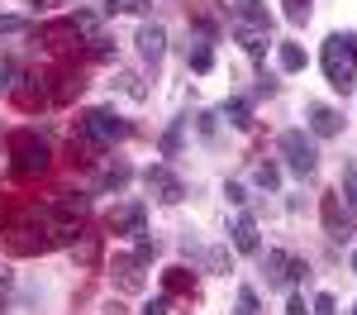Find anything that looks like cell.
<instances>
[{
  "mask_svg": "<svg viewBox=\"0 0 357 315\" xmlns=\"http://www.w3.org/2000/svg\"><path fill=\"white\" fill-rule=\"evenodd\" d=\"M229 234H234V249H238V254H257V220H252V215H238Z\"/></svg>",
  "mask_w": 357,
  "mask_h": 315,
  "instance_id": "16",
  "label": "cell"
},
{
  "mask_svg": "<svg viewBox=\"0 0 357 315\" xmlns=\"http://www.w3.org/2000/svg\"><path fill=\"white\" fill-rule=\"evenodd\" d=\"M286 5V20L291 24H310V0H281Z\"/></svg>",
  "mask_w": 357,
  "mask_h": 315,
  "instance_id": "28",
  "label": "cell"
},
{
  "mask_svg": "<svg viewBox=\"0 0 357 315\" xmlns=\"http://www.w3.org/2000/svg\"><path fill=\"white\" fill-rule=\"evenodd\" d=\"M305 277H310L305 258H291V263H286V282H305Z\"/></svg>",
  "mask_w": 357,
  "mask_h": 315,
  "instance_id": "33",
  "label": "cell"
},
{
  "mask_svg": "<svg viewBox=\"0 0 357 315\" xmlns=\"http://www.w3.org/2000/svg\"><path fill=\"white\" fill-rule=\"evenodd\" d=\"M186 62H191V72H210V67H215V48H210V34H195L191 43H186Z\"/></svg>",
  "mask_w": 357,
  "mask_h": 315,
  "instance_id": "15",
  "label": "cell"
},
{
  "mask_svg": "<svg viewBox=\"0 0 357 315\" xmlns=\"http://www.w3.org/2000/svg\"><path fill=\"white\" fill-rule=\"evenodd\" d=\"M5 291H10V272H0V296H5Z\"/></svg>",
  "mask_w": 357,
  "mask_h": 315,
  "instance_id": "43",
  "label": "cell"
},
{
  "mask_svg": "<svg viewBox=\"0 0 357 315\" xmlns=\"http://www.w3.org/2000/svg\"><path fill=\"white\" fill-rule=\"evenodd\" d=\"M72 258H77L82 268H96V263H100V239H96V234H86L82 244H72Z\"/></svg>",
  "mask_w": 357,
  "mask_h": 315,
  "instance_id": "24",
  "label": "cell"
},
{
  "mask_svg": "<svg viewBox=\"0 0 357 315\" xmlns=\"http://www.w3.org/2000/svg\"><path fill=\"white\" fill-rule=\"evenodd\" d=\"M105 10H124V15H143V10H148V0H110Z\"/></svg>",
  "mask_w": 357,
  "mask_h": 315,
  "instance_id": "34",
  "label": "cell"
},
{
  "mask_svg": "<svg viewBox=\"0 0 357 315\" xmlns=\"http://www.w3.org/2000/svg\"><path fill=\"white\" fill-rule=\"evenodd\" d=\"M143 315H172V296H153V301H148V306H143Z\"/></svg>",
  "mask_w": 357,
  "mask_h": 315,
  "instance_id": "32",
  "label": "cell"
},
{
  "mask_svg": "<svg viewBox=\"0 0 357 315\" xmlns=\"http://www.w3.org/2000/svg\"><path fill=\"white\" fill-rule=\"evenodd\" d=\"M314 311H319V315H333V311H338V301H333L329 291H319V296H314Z\"/></svg>",
  "mask_w": 357,
  "mask_h": 315,
  "instance_id": "37",
  "label": "cell"
},
{
  "mask_svg": "<svg viewBox=\"0 0 357 315\" xmlns=\"http://www.w3.org/2000/svg\"><path fill=\"white\" fill-rule=\"evenodd\" d=\"M77 134L82 139H91L96 148H114V143H124L134 129H129V119L114 110H86L82 119H77Z\"/></svg>",
  "mask_w": 357,
  "mask_h": 315,
  "instance_id": "3",
  "label": "cell"
},
{
  "mask_svg": "<svg viewBox=\"0 0 357 315\" xmlns=\"http://www.w3.org/2000/svg\"><path fill=\"white\" fill-rule=\"evenodd\" d=\"M86 210H91V200H86L82 191H62V196L53 200V225H82Z\"/></svg>",
  "mask_w": 357,
  "mask_h": 315,
  "instance_id": "10",
  "label": "cell"
},
{
  "mask_svg": "<svg viewBox=\"0 0 357 315\" xmlns=\"http://www.w3.org/2000/svg\"><path fill=\"white\" fill-rule=\"evenodd\" d=\"M38 38L48 43V48H57V53H72L77 43H82V34H77V24H72V15L67 20H53V24L38 29Z\"/></svg>",
  "mask_w": 357,
  "mask_h": 315,
  "instance_id": "9",
  "label": "cell"
},
{
  "mask_svg": "<svg viewBox=\"0 0 357 315\" xmlns=\"http://www.w3.org/2000/svg\"><path fill=\"white\" fill-rule=\"evenodd\" d=\"M129 177H134L129 163H110V168L100 172V186H105V191H119V186H129Z\"/></svg>",
  "mask_w": 357,
  "mask_h": 315,
  "instance_id": "23",
  "label": "cell"
},
{
  "mask_svg": "<svg viewBox=\"0 0 357 315\" xmlns=\"http://www.w3.org/2000/svg\"><path fill=\"white\" fill-rule=\"evenodd\" d=\"M143 186H148V196H158L162 205H176V200H186V186H181V177L162 163H153V168L143 172Z\"/></svg>",
  "mask_w": 357,
  "mask_h": 315,
  "instance_id": "5",
  "label": "cell"
},
{
  "mask_svg": "<svg viewBox=\"0 0 357 315\" xmlns=\"http://www.w3.org/2000/svg\"><path fill=\"white\" fill-rule=\"evenodd\" d=\"M224 196L234 200V205H243V200H248V191H243V186H238V182H229V186H224Z\"/></svg>",
  "mask_w": 357,
  "mask_h": 315,
  "instance_id": "40",
  "label": "cell"
},
{
  "mask_svg": "<svg viewBox=\"0 0 357 315\" xmlns=\"http://www.w3.org/2000/svg\"><path fill=\"white\" fill-rule=\"evenodd\" d=\"M210 268L215 272H229V249H210Z\"/></svg>",
  "mask_w": 357,
  "mask_h": 315,
  "instance_id": "39",
  "label": "cell"
},
{
  "mask_svg": "<svg viewBox=\"0 0 357 315\" xmlns=\"http://www.w3.org/2000/svg\"><path fill=\"white\" fill-rule=\"evenodd\" d=\"M10 96H15L20 110H43V105H53V96H48V77H20Z\"/></svg>",
  "mask_w": 357,
  "mask_h": 315,
  "instance_id": "6",
  "label": "cell"
},
{
  "mask_svg": "<svg viewBox=\"0 0 357 315\" xmlns=\"http://www.w3.org/2000/svg\"><path fill=\"white\" fill-rule=\"evenodd\" d=\"M195 129H200V134H205V139H215V115H195Z\"/></svg>",
  "mask_w": 357,
  "mask_h": 315,
  "instance_id": "38",
  "label": "cell"
},
{
  "mask_svg": "<svg viewBox=\"0 0 357 315\" xmlns=\"http://www.w3.org/2000/svg\"><path fill=\"white\" fill-rule=\"evenodd\" d=\"M305 115H310V134H314V139H333V134L343 129V115L329 110V105H310Z\"/></svg>",
  "mask_w": 357,
  "mask_h": 315,
  "instance_id": "12",
  "label": "cell"
},
{
  "mask_svg": "<svg viewBox=\"0 0 357 315\" xmlns=\"http://www.w3.org/2000/svg\"><path fill=\"white\" fill-rule=\"evenodd\" d=\"M234 315H257V291H252V286L238 291V311H234Z\"/></svg>",
  "mask_w": 357,
  "mask_h": 315,
  "instance_id": "30",
  "label": "cell"
},
{
  "mask_svg": "<svg viewBox=\"0 0 357 315\" xmlns=\"http://www.w3.org/2000/svg\"><path fill=\"white\" fill-rule=\"evenodd\" d=\"M224 124H234V129H252V110H248V101H238V96H229L220 105Z\"/></svg>",
  "mask_w": 357,
  "mask_h": 315,
  "instance_id": "20",
  "label": "cell"
},
{
  "mask_svg": "<svg viewBox=\"0 0 357 315\" xmlns=\"http://www.w3.org/2000/svg\"><path fill=\"white\" fill-rule=\"evenodd\" d=\"M319 215H324V234H329V239H348V234H353V220H348L338 191H329V196L319 200Z\"/></svg>",
  "mask_w": 357,
  "mask_h": 315,
  "instance_id": "7",
  "label": "cell"
},
{
  "mask_svg": "<svg viewBox=\"0 0 357 315\" xmlns=\"http://www.w3.org/2000/svg\"><path fill=\"white\" fill-rule=\"evenodd\" d=\"M138 268H143V263H138L134 254L114 258V272H119V286H124V291H138V286H143V272H138Z\"/></svg>",
  "mask_w": 357,
  "mask_h": 315,
  "instance_id": "18",
  "label": "cell"
},
{
  "mask_svg": "<svg viewBox=\"0 0 357 315\" xmlns=\"http://www.w3.org/2000/svg\"><path fill=\"white\" fill-rule=\"evenodd\" d=\"M229 24L238 29H267L272 34V15H267V5L262 0H234V20Z\"/></svg>",
  "mask_w": 357,
  "mask_h": 315,
  "instance_id": "11",
  "label": "cell"
},
{
  "mask_svg": "<svg viewBox=\"0 0 357 315\" xmlns=\"http://www.w3.org/2000/svg\"><path fill=\"white\" fill-rule=\"evenodd\" d=\"M91 43H96V48H91V57H96V62H110V57H114V43H110V38H91Z\"/></svg>",
  "mask_w": 357,
  "mask_h": 315,
  "instance_id": "36",
  "label": "cell"
},
{
  "mask_svg": "<svg viewBox=\"0 0 357 315\" xmlns=\"http://www.w3.org/2000/svg\"><path fill=\"white\" fill-rule=\"evenodd\" d=\"M48 5H57V0H33V10H48Z\"/></svg>",
  "mask_w": 357,
  "mask_h": 315,
  "instance_id": "44",
  "label": "cell"
},
{
  "mask_svg": "<svg viewBox=\"0 0 357 315\" xmlns=\"http://www.w3.org/2000/svg\"><path fill=\"white\" fill-rule=\"evenodd\" d=\"M15 77H20V67L10 57H0V91H15Z\"/></svg>",
  "mask_w": 357,
  "mask_h": 315,
  "instance_id": "29",
  "label": "cell"
},
{
  "mask_svg": "<svg viewBox=\"0 0 357 315\" xmlns=\"http://www.w3.org/2000/svg\"><path fill=\"white\" fill-rule=\"evenodd\" d=\"M353 272H357V249H353Z\"/></svg>",
  "mask_w": 357,
  "mask_h": 315,
  "instance_id": "45",
  "label": "cell"
},
{
  "mask_svg": "<svg viewBox=\"0 0 357 315\" xmlns=\"http://www.w3.org/2000/svg\"><path fill=\"white\" fill-rule=\"evenodd\" d=\"M338 196L348 200V210H357V158L343 168V186H338Z\"/></svg>",
  "mask_w": 357,
  "mask_h": 315,
  "instance_id": "25",
  "label": "cell"
},
{
  "mask_svg": "<svg viewBox=\"0 0 357 315\" xmlns=\"http://www.w3.org/2000/svg\"><path fill=\"white\" fill-rule=\"evenodd\" d=\"M281 153H286V163H291L296 177H310V172L319 168V148H314V139L305 129H286L281 134Z\"/></svg>",
  "mask_w": 357,
  "mask_h": 315,
  "instance_id": "4",
  "label": "cell"
},
{
  "mask_svg": "<svg viewBox=\"0 0 357 315\" xmlns=\"http://www.w3.org/2000/svg\"><path fill=\"white\" fill-rule=\"evenodd\" d=\"M138 53L148 57V62H162V53H167V34L158 24H143L138 29Z\"/></svg>",
  "mask_w": 357,
  "mask_h": 315,
  "instance_id": "13",
  "label": "cell"
},
{
  "mask_svg": "<svg viewBox=\"0 0 357 315\" xmlns=\"http://www.w3.org/2000/svg\"><path fill=\"white\" fill-rule=\"evenodd\" d=\"M319 67H324V82L348 96L357 86V34H329L324 53H319Z\"/></svg>",
  "mask_w": 357,
  "mask_h": 315,
  "instance_id": "1",
  "label": "cell"
},
{
  "mask_svg": "<svg viewBox=\"0 0 357 315\" xmlns=\"http://www.w3.org/2000/svg\"><path fill=\"white\" fill-rule=\"evenodd\" d=\"M286 263H291V254H267L262 258V277H267V286H286Z\"/></svg>",
  "mask_w": 357,
  "mask_h": 315,
  "instance_id": "21",
  "label": "cell"
},
{
  "mask_svg": "<svg viewBox=\"0 0 357 315\" xmlns=\"http://www.w3.org/2000/svg\"><path fill=\"white\" fill-rule=\"evenodd\" d=\"M162 291L167 296H191L195 291V272L191 268H167L162 272Z\"/></svg>",
  "mask_w": 357,
  "mask_h": 315,
  "instance_id": "17",
  "label": "cell"
},
{
  "mask_svg": "<svg viewBox=\"0 0 357 315\" xmlns=\"http://www.w3.org/2000/svg\"><path fill=\"white\" fill-rule=\"evenodd\" d=\"M48 82H57V86H48L53 105H67V101H77V96H82V86H86L77 72H57V77H48Z\"/></svg>",
  "mask_w": 357,
  "mask_h": 315,
  "instance_id": "14",
  "label": "cell"
},
{
  "mask_svg": "<svg viewBox=\"0 0 357 315\" xmlns=\"http://www.w3.org/2000/svg\"><path fill=\"white\" fill-rule=\"evenodd\" d=\"M286 315H310L305 311V296H291V301H286Z\"/></svg>",
  "mask_w": 357,
  "mask_h": 315,
  "instance_id": "41",
  "label": "cell"
},
{
  "mask_svg": "<svg viewBox=\"0 0 357 315\" xmlns=\"http://www.w3.org/2000/svg\"><path fill=\"white\" fill-rule=\"evenodd\" d=\"M119 91H124V96H134V101H148V86L138 82L134 72H119Z\"/></svg>",
  "mask_w": 357,
  "mask_h": 315,
  "instance_id": "27",
  "label": "cell"
},
{
  "mask_svg": "<svg viewBox=\"0 0 357 315\" xmlns=\"http://www.w3.org/2000/svg\"><path fill=\"white\" fill-rule=\"evenodd\" d=\"M0 34H29V20H20V15H0Z\"/></svg>",
  "mask_w": 357,
  "mask_h": 315,
  "instance_id": "31",
  "label": "cell"
},
{
  "mask_svg": "<svg viewBox=\"0 0 357 315\" xmlns=\"http://www.w3.org/2000/svg\"><path fill=\"white\" fill-rule=\"evenodd\" d=\"M276 62H281V72H305V48L301 43H281L276 48Z\"/></svg>",
  "mask_w": 357,
  "mask_h": 315,
  "instance_id": "22",
  "label": "cell"
},
{
  "mask_svg": "<svg viewBox=\"0 0 357 315\" xmlns=\"http://www.w3.org/2000/svg\"><path fill=\"white\" fill-rule=\"evenodd\" d=\"M48 163H53V153H48V143L38 139L33 129L10 134V168H15V177H43Z\"/></svg>",
  "mask_w": 357,
  "mask_h": 315,
  "instance_id": "2",
  "label": "cell"
},
{
  "mask_svg": "<svg viewBox=\"0 0 357 315\" xmlns=\"http://www.w3.org/2000/svg\"><path fill=\"white\" fill-rule=\"evenodd\" d=\"M257 186H262V191H276V186H281V168H276V163H257Z\"/></svg>",
  "mask_w": 357,
  "mask_h": 315,
  "instance_id": "26",
  "label": "cell"
},
{
  "mask_svg": "<svg viewBox=\"0 0 357 315\" xmlns=\"http://www.w3.org/2000/svg\"><path fill=\"white\" fill-rule=\"evenodd\" d=\"M105 225H110V234H148V210H143V205H119V210H110V220H105Z\"/></svg>",
  "mask_w": 357,
  "mask_h": 315,
  "instance_id": "8",
  "label": "cell"
},
{
  "mask_svg": "<svg viewBox=\"0 0 357 315\" xmlns=\"http://www.w3.org/2000/svg\"><path fill=\"white\" fill-rule=\"evenodd\" d=\"M105 315H124V306H119V301H110V306H105Z\"/></svg>",
  "mask_w": 357,
  "mask_h": 315,
  "instance_id": "42",
  "label": "cell"
},
{
  "mask_svg": "<svg viewBox=\"0 0 357 315\" xmlns=\"http://www.w3.org/2000/svg\"><path fill=\"white\" fill-rule=\"evenodd\" d=\"M138 263H148V258H158V239H148V234H138Z\"/></svg>",
  "mask_w": 357,
  "mask_h": 315,
  "instance_id": "35",
  "label": "cell"
},
{
  "mask_svg": "<svg viewBox=\"0 0 357 315\" xmlns=\"http://www.w3.org/2000/svg\"><path fill=\"white\" fill-rule=\"evenodd\" d=\"M353 315H357V306H353Z\"/></svg>",
  "mask_w": 357,
  "mask_h": 315,
  "instance_id": "46",
  "label": "cell"
},
{
  "mask_svg": "<svg viewBox=\"0 0 357 315\" xmlns=\"http://www.w3.org/2000/svg\"><path fill=\"white\" fill-rule=\"evenodd\" d=\"M229 29H234V38L243 43L248 57H262V53H267V43H272V38H267V29H238V24H229Z\"/></svg>",
  "mask_w": 357,
  "mask_h": 315,
  "instance_id": "19",
  "label": "cell"
}]
</instances>
